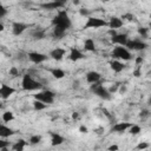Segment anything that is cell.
I'll use <instances>...</instances> for the list:
<instances>
[{
	"label": "cell",
	"instance_id": "39",
	"mask_svg": "<svg viewBox=\"0 0 151 151\" xmlns=\"http://www.w3.org/2000/svg\"><path fill=\"white\" fill-rule=\"evenodd\" d=\"M79 13H80L81 15H84V17H87V18L90 17V15H88V14H90V12H88L86 8H81V9H79Z\"/></svg>",
	"mask_w": 151,
	"mask_h": 151
},
{
	"label": "cell",
	"instance_id": "3",
	"mask_svg": "<svg viewBox=\"0 0 151 151\" xmlns=\"http://www.w3.org/2000/svg\"><path fill=\"white\" fill-rule=\"evenodd\" d=\"M111 57L114 59V60H119V61H129L132 59V54L131 52L124 47V46H116L113 47L112 52H111Z\"/></svg>",
	"mask_w": 151,
	"mask_h": 151
},
{
	"label": "cell",
	"instance_id": "44",
	"mask_svg": "<svg viewBox=\"0 0 151 151\" xmlns=\"http://www.w3.org/2000/svg\"><path fill=\"white\" fill-rule=\"evenodd\" d=\"M72 118H73V119H78V118H79L78 112H73V113H72Z\"/></svg>",
	"mask_w": 151,
	"mask_h": 151
},
{
	"label": "cell",
	"instance_id": "27",
	"mask_svg": "<svg viewBox=\"0 0 151 151\" xmlns=\"http://www.w3.org/2000/svg\"><path fill=\"white\" fill-rule=\"evenodd\" d=\"M127 131H129V133H130V134L136 136V134H139V133H140L142 127H140L139 125H137V124H132V125H131V127H130Z\"/></svg>",
	"mask_w": 151,
	"mask_h": 151
},
{
	"label": "cell",
	"instance_id": "30",
	"mask_svg": "<svg viewBox=\"0 0 151 151\" xmlns=\"http://www.w3.org/2000/svg\"><path fill=\"white\" fill-rule=\"evenodd\" d=\"M138 33L142 35V38H147L149 37V28L147 27H139Z\"/></svg>",
	"mask_w": 151,
	"mask_h": 151
},
{
	"label": "cell",
	"instance_id": "31",
	"mask_svg": "<svg viewBox=\"0 0 151 151\" xmlns=\"http://www.w3.org/2000/svg\"><path fill=\"white\" fill-rule=\"evenodd\" d=\"M149 146H150V144H149L147 142H140V143H138V145L136 146V149H137L138 151H143V150L147 149Z\"/></svg>",
	"mask_w": 151,
	"mask_h": 151
},
{
	"label": "cell",
	"instance_id": "21",
	"mask_svg": "<svg viewBox=\"0 0 151 151\" xmlns=\"http://www.w3.org/2000/svg\"><path fill=\"white\" fill-rule=\"evenodd\" d=\"M84 48H85V51L94 52L96 51V44H94L93 39H91V38L85 39V41H84Z\"/></svg>",
	"mask_w": 151,
	"mask_h": 151
},
{
	"label": "cell",
	"instance_id": "26",
	"mask_svg": "<svg viewBox=\"0 0 151 151\" xmlns=\"http://www.w3.org/2000/svg\"><path fill=\"white\" fill-rule=\"evenodd\" d=\"M1 118H2V120L5 123H9V122H12L14 119V113L12 111H5L2 113V117Z\"/></svg>",
	"mask_w": 151,
	"mask_h": 151
},
{
	"label": "cell",
	"instance_id": "32",
	"mask_svg": "<svg viewBox=\"0 0 151 151\" xmlns=\"http://www.w3.org/2000/svg\"><path fill=\"white\" fill-rule=\"evenodd\" d=\"M149 116H150V111H149V110H146V109H144V110H142V111L139 112V118H140L142 120L147 119V118H149Z\"/></svg>",
	"mask_w": 151,
	"mask_h": 151
},
{
	"label": "cell",
	"instance_id": "14",
	"mask_svg": "<svg viewBox=\"0 0 151 151\" xmlns=\"http://www.w3.org/2000/svg\"><path fill=\"white\" fill-rule=\"evenodd\" d=\"M85 78H86V81L92 85V84H96V83H99L100 81L101 74L99 72H97V71H90V72L86 73Z\"/></svg>",
	"mask_w": 151,
	"mask_h": 151
},
{
	"label": "cell",
	"instance_id": "33",
	"mask_svg": "<svg viewBox=\"0 0 151 151\" xmlns=\"http://www.w3.org/2000/svg\"><path fill=\"white\" fill-rule=\"evenodd\" d=\"M8 73H9V76H13V77H17V76H19V70L15 67V66H12L11 68H9V71H8Z\"/></svg>",
	"mask_w": 151,
	"mask_h": 151
},
{
	"label": "cell",
	"instance_id": "35",
	"mask_svg": "<svg viewBox=\"0 0 151 151\" xmlns=\"http://www.w3.org/2000/svg\"><path fill=\"white\" fill-rule=\"evenodd\" d=\"M6 14H7V8L4 5L0 4V19L4 18V17H6Z\"/></svg>",
	"mask_w": 151,
	"mask_h": 151
},
{
	"label": "cell",
	"instance_id": "8",
	"mask_svg": "<svg viewBox=\"0 0 151 151\" xmlns=\"http://www.w3.org/2000/svg\"><path fill=\"white\" fill-rule=\"evenodd\" d=\"M27 58L29 61H32L33 64H37V65L47 60V55L44 53H40V52H28Z\"/></svg>",
	"mask_w": 151,
	"mask_h": 151
},
{
	"label": "cell",
	"instance_id": "45",
	"mask_svg": "<svg viewBox=\"0 0 151 151\" xmlns=\"http://www.w3.org/2000/svg\"><path fill=\"white\" fill-rule=\"evenodd\" d=\"M5 29V26H4V24H0V32H2Z\"/></svg>",
	"mask_w": 151,
	"mask_h": 151
},
{
	"label": "cell",
	"instance_id": "10",
	"mask_svg": "<svg viewBox=\"0 0 151 151\" xmlns=\"http://www.w3.org/2000/svg\"><path fill=\"white\" fill-rule=\"evenodd\" d=\"M127 40H129V37L125 33H117L116 35L111 37V42L117 45V46H124L125 47Z\"/></svg>",
	"mask_w": 151,
	"mask_h": 151
},
{
	"label": "cell",
	"instance_id": "41",
	"mask_svg": "<svg viewBox=\"0 0 151 151\" xmlns=\"http://www.w3.org/2000/svg\"><path fill=\"white\" fill-rule=\"evenodd\" d=\"M126 90H127V88H126V85H120V86H119V88H118L119 93H122V94H123V93H125V92H126Z\"/></svg>",
	"mask_w": 151,
	"mask_h": 151
},
{
	"label": "cell",
	"instance_id": "11",
	"mask_svg": "<svg viewBox=\"0 0 151 151\" xmlns=\"http://www.w3.org/2000/svg\"><path fill=\"white\" fill-rule=\"evenodd\" d=\"M27 28H28V26L21 21H15L12 24V33L14 35H21Z\"/></svg>",
	"mask_w": 151,
	"mask_h": 151
},
{
	"label": "cell",
	"instance_id": "4",
	"mask_svg": "<svg viewBox=\"0 0 151 151\" xmlns=\"http://www.w3.org/2000/svg\"><path fill=\"white\" fill-rule=\"evenodd\" d=\"M90 90H91V92L93 94H96L97 97H99L103 100H110L111 99V96L112 94H110L109 90L100 81L99 83H96V84H92L91 87H90Z\"/></svg>",
	"mask_w": 151,
	"mask_h": 151
},
{
	"label": "cell",
	"instance_id": "15",
	"mask_svg": "<svg viewBox=\"0 0 151 151\" xmlns=\"http://www.w3.org/2000/svg\"><path fill=\"white\" fill-rule=\"evenodd\" d=\"M65 53H66V50H65V48L55 47L54 50H52V51L50 52V57H51L53 60H55V61H60V60L64 58Z\"/></svg>",
	"mask_w": 151,
	"mask_h": 151
},
{
	"label": "cell",
	"instance_id": "18",
	"mask_svg": "<svg viewBox=\"0 0 151 151\" xmlns=\"http://www.w3.org/2000/svg\"><path fill=\"white\" fill-rule=\"evenodd\" d=\"M15 132L13 129H11L9 126H7L6 124H0V138L5 139V138H8L11 136H13Z\"/></svg>",
	"mask_w": 151,
	"mask_h": 151
},
{
	"label": "cell",
	"instance_id": "17",
	"mask_svg": "<svg viewBox=\"0 0 151 151\" xmlns=\"http://www.w3.org/2000/svg\"><path fill=\"white\" fill-rule=\"evenodd\" d=\"M40 6L45 9H59L65 6V2L64 1H48V2L41 4Z\"/></svg>",
	"mask_w": 151,
	"mask_h": 151
},
{
	"label": "cell",
	"instance_id": "12",
	"mask_svg": "<svg viewBox=\"0 0 151 151\" xmlns=\"http://www.w3.org/2000/svg\"><path fill=\"white\" fill-rule=\"evenodd\" d=\"M131 125H132V123L119 122V123H116V124L112 126L111 131H112V132H117V133H123V132L127 131V130L131 127Z\"/></svg>",
	"mask_w": 151,
	"mask_h": 151
},
{
	"label": "cell",
	"instance_id": "46",
	"mask_svg": "<svg viewBox=\"0 0 151 151\" xmlns=\"http://www.w3.org/2000/svg\"><path fill=\"white\" fill-rule=\"evenodd\" d=\"M0 151H9V149H8V146H5V147H2Z\"/></svg>",
	"mask_w": 151,
	"mask_h": 151
},
{
	"label": "cell",
	"instance_id": "23",
	"mask_svg": "<svg viewBox=\"0 0 151 151\" xmlns=\"http://www.w3.org/2000/svg\"><path fill=\"white\" fill-rule=\"evenodd\" d=\"M26 145H27V142L25 139H19L14 143V145L12 146V150L13 151H24Z\"/></svg>",
	"mask_w": 151,
	"mask_h": 151
},
{
	"label": "cell",
	"instance_id": "29",
	"mask_svg": "<svg viewBox=\"0 0 151 151\" xmlns=\"http://www.w3.org/2000/svg\"><path fill=\"white\" fill-rule=\"evenodd\" d=\"M41 139H42V137L40 134H33V136H31L28 142H29L31 145H37V144H39L41 142Z\"/></svg>",
	"mask_w": 151,
	"mask_h": 151
},
{
	"label": "cell",
	"instance_id": "20",
	"mask_svg": "<svg viewBox=\"0 0 151 151\" xmlns=\"http://www.w3.org/2000/svg\"><path fill=\"white\" fill-rule=\"evenodd\" d=\"M64 142H65V139L61 134L55 133V132H51V145L52 146H59Z\"/></svg>",
	"mask_w": 151,
	"mask_h": 151
},
{
	"label": "cell",
	"instance_id": "13",
	"mask_svg": "<svg viewBox=\"0 0 151 151\" xmlns=\"http://www.w3.org/2000/svg\"><path fill=\"white\" fill-rule=\"evenodd\" d=\"M84 58H85V54L80 50H78L76 47H71L70 53H68V59L71 61H78V60H81Z\"/></svg>",
	"mask_w": 151,
	"mask_h": 151
},
{
	"label": "cell",
	"instance_id": "40",
	"mask_svg": "<svg viewBox=\"0 0 151 151\" xmlns=\"http://www.w3.org/2000/svg\"><path fill=\"white\" fill-rule=\"evenodd\" d=\"M118 150H119V146H118V145H116V144L110 145V146L107 147V151H118Z\"/></svg>",
	"mask_w": 151,
	"mask_h": 151
},
{
	"label": "cell",
	"instance_id": "34",
	"mask_svg": "<svg viewBox=\"0 0 151 151\" xmlns=\"http://www.w3.org/2000/svg\"><path fill=\"white\" fill-rule=\"evenodd\" d=\"M120 19H122V20H123V19H126V20H129V21H132V20L136 19V17H134L132 13H126V14H124Z\"/></svg>",
	"mask_w": 151,
	"mask_h": 151
},
{
	"label": "cell",
	"instance_id": "9",
	"mask_svg": "<svg viewBox=\"0 0 151 151\" xmlns=\"http://www.w3.org/2000/svg\"><path fill=\"white\" fill-rule=\"evenodd\" d=\"M15 93V88H13L12 86L7 85V84H1L0 85V98L6 100L9 97H12Z\"/></svg>",
	"mask_w": 151,
	"mask_h": 151
},
{
	"label": "cell",
	"instance_id": "47",
	"mask_svg": "<svg viewBox=\"0 0 151 151\" xmlns=\"http://www.w3.org/2000/svg\"><path fill=\"white\" fill-rule=\"evenodd\" d=\"M1 107H2V104H1V103H0V109H1Z\"/></svg>",
	"mask_w": 151,
	"mask_h": 151
},
{
	"label": "cell",
	"instance_id": "42",
	"mask_svg": "<svg viewBox=\"0 0 151 151\" xmlns=\"http://www.w3.org/2000/svg\"><path fill=\"white\" fill-rule=\"evenodd\" d=\"M87 127L85 126V125H80L79 126V132H81V133H87Z\"/></svg>",
	"mask_w": 151,
	"mask_h": 151
},
{
	"label": "cell",
	"instance_id": "38",
	"mask_svg": "<svg viewBox=\"0 0 151 151\" xmlns=\"http://www.w3.org/2000/svg\"><path fill=\"white\" fill-rule=\"evenodd\" d=\"M134 63H136V65H137V66H138V65H142V64L144 63V59H143L140 55H138V57H136Z\"/></svg>",
	"mask_w": 151,
	"mask_h": 151
},
{
	"label": "cell",
	"instance_id": "28",
	"mask_svg": "<svg viewBox=\"0 0 151 151\" xmlns=\"http://www.w3.org/2000/svg\"><path fill=\"white\" fill-rule=\"evenodd\" d=\"M32 104H33V109H34L35 111H42V110H45V109L47 107L46 104H44V103H41V101H38V100H34Z\"/></svg>",
	"mask_w": 151,
	"mask_h": 151
},
{
	"label": "cell",
	"instance_id": "24",
	"mask_svg": "<svg viewBox=\"0 0 151 151\" xmlns=\"http://www.w3.org/2000/svg\"><path fill=\"white\" fill-rule=\"evenodd\" d=\"M66 34V31L64 28H60V27H53V31H52V35L57 39H61L64 38Z\"/></svg>",
	"mask_w": 151,
	"mask_h": 151
},
{
	"label": "cell",
	"instance_id": "5",
	"mask_svg": "<svg viewBox=\"0 0 151 151\" xmlns=\"http://www.w3.org/2000/svg\"><path fill=\"white\" fill-rule=\"evenodd\" d=\"M54 98H55V94L54 92L50 91V90H44V91H38L35 94H34V100H38V101H41L46 105H50L54 101Z\"/></svg>",
	"mask_w": 151,
	"mask_h": 151
},
{
	"label": "cell",
	"instance_id": "1",
	"mask_svg": "<svg viewBox=\"0 0 151 151\" xmlns=\"http://www.w3.org/2000/svg\"><path fill=\"white\" fill-rule=\"evenodd\" d=\"M52 25H53V27H60V28H64L65 31H67L68 28H71L72 21H71L68 13L65 9H59L57 15L52 19Z\"/></svg>",
	"mask_w": 151,
	"mask_h": 151
},
{
	"label": "cell",
	"instance_id": "7",
	"mask_svg": "<svg viewBox=\"0 0 151 151\" xmlns=\"http://www.w3.org/2000/svg\"><path fill=\"white\" fill-rule=\"evenodd\" d=\"M125 47L129 51L130 50H132V51H143L147 47V44L144 42L143 40H139V39H131V40H127Z\"/></svg>",
	"mask_w": 151,
	"mask_h": 151
},
{
	"label": "cell",
	"instance_id": "16",
	"mask_svg": "<svg viewBox=\"0 0 151 151\" xmlns=\"http://www.w3.org/2000/svg\"><path fill=\"white\" fill-rule=\"evenodd\" d=\"M124 25V21L119 18V17H111L110 18V21H107V26L110 27V29H118V28H120L122 26Z\"/></svg>",
	"mask_w": 151,
	"mask_h": 151
},
{
	"label": "cell",
	"instance_id": "2",
	"mask_svg": "<svg viewBox=\"0 0 151 151\" xmlns=\"http://www.w3.org/2000/svg\"><path fill=\"white\" fill-rule=\"evenodd\" d=\"M21 87L25 91H40L42 88L41 83L37 81L35 79L32 78L31 74H24L21 79Z\"/></svg>",
	"mask_w": 151,
	"mask_h": 151
},
{
	"label": "cell",
	"instance_id": "36",
	"mask_svg": "<svg viewBox=\"0 0 151 151\" xmlns=\"http://www.w3.org/2000/svg\"><path fill=\"white\" fill-rule=\"evenodd\" d=\"M119 86H120V84H114L113 86H111L110 88H107V90H109V92H110V94H112V93H114L116 91H118Z\"/></svg>",
	"mask_w": 151,
	"mask_h": 151
},
{
	"label": "cell",
	"instance_id": "25",
	"mask_svg": "<svg viewBox=\"0 0 151 151\" xmlns=\"http://www.w3.org/2000/svg\"><path fill=\"white\" fill-rule=\"evenodd\" d=\"M32 37H33L34 39L41 40V39H44V38L46 37V33H45V31H44V29H41V28H37V29L32 33Z\"/></svg>",
	"mask_w": 151,
	"mask_h": 151
},
{
	"label": "cell",
	"instance_id": "43",
	"mask_svg": "<svg viewBox=\"0 0 151 151\" xmlns=\"http://www.w3.org/2000/svg\"><path fill=\"white\" fill-rule=\"evenodd\" d=\"M133 76H134V77H140V76H142V71H140L139 67H138L137 70L133 71Z\"/></svg>",
	"mask_w": 151,
	"mask_h": 151
},
{
	"label": "cell",
	"instance_id": "22",
	"mask_svg": "<svg viewBox=\"0 0 151 151\" xmlns=\"http://www.w3.org/2000/svg\"><path fill=\"white\" fill-rule=\"evenodd\" d=\"M50 72H51L52 77H53V78H55V79H63V78L65 77V72H64V70L58 68V67L51 68V70H50Z\"/></svg>",
	"mask_w": 151,
	"mask_h": 151
},
{
	"label": "cell",
	"instance_id": "37",
	"mask_svg": "<svg viewBox=\"0 0 151 151\" xmlns=\"http://www.w3.org/2000/svg\"><path fill=\"white\" fill-rule=\"evenodd\" d=\"M8 145H9V142H7V140L0 138V150H1L2 147H5V146H8Z\"/></svg>",
	"mask_w": 151,
	"mask_h": 151
},
{
	"label": "cell",
	"instance_id": "6",
	"mask_svg": "<svg viewBox=\"0 0 151 151\" xmlns=\"http://www.w3.org/2000/svg\"><path fill=\"white\" fill-rule=\"evenodd\" d=\"M107 26V21L97 17H88L86 18V22L84 25V29H88V28H100V27H106Z\"/></svg>",
	"mask_w": 151,
	"mask_h": 151
},
{
	"label": "cell",
	"instance_id": "19",
	"mask_svg": "<svg viewBox=\"0 0 151 151\" xmlns=\"http://www.w3.org/2000/svg\"><path fill=\"white\" fill-rule=\"evenodd\" d=\"M109 65H110L111 70H112L113 72H116V73H119V72H122V71L125 68V65H124L122 61L114 60V59H112V60L109 63Z\"/></svg>",
	"mask_w": 151,
	"mask_h": 151
}]
</instances>
